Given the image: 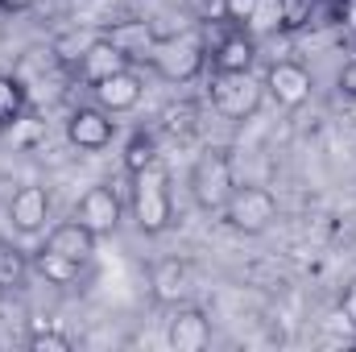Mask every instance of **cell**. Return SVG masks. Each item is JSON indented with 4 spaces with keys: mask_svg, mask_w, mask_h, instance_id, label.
<instances>
[{
    "mask_svg": "<svg viewBox=\"0 0 356 352\" xmlns=\"http://www.w3.org/2000/svg\"><path fill=\"white\" fill-rule=\"evenodd\" d=\"M133 220L145 237H162L175 224V199H170V175L162 162L133 175Z\"/></svg>",
    "mask_w": 356,
    "mask_h": 352,
    "instance_id": "1",
    "label": "cell"
},
{
    "mask_svg": "<svg viewBox=\"0 0 356 352\" xmlns=\"http://www.w3.org/2000/svg\"><path fill=\"white\" fill-rule=\"evenodd\" d=\"M145 58H149V67L162 75V79H170V83H191L203 67H207V50H203V42H199V33H178V38H154L149 42V50H145Z\"/></svg>",
    "mask_w": 356,
    "mask_h": 352,
    "instance_id": "2",
    "label": "cell"
},
{
    "mask_svg": "<svg viewBox=\"0 0 356 352\" xmlns=\"http://www.w3.org/2000/svg\"><path fill=\"white\" fill-rule=\"evenodd\" d=\"M220 216H224V224L232 232L257 237V232H266L269 224L277 220V199H273V191H266V186H253V182L241 186L236 182L232 195H228V203L220 207Z\"/></svg>",
    "mask_w": 356,
    "mask_h": 352,
    "instance_id": "3",
    "label": "cell"
},
{
    "mask_svg": "<svg viewBox=\"0 0 356 352\" xmlns=\"http://www.w3.org/2000/svg\"><path fill=\"white\" fill-rule=\"evenodd\" d=\"M236 186V175H232V158L228 150H207L195 166H191V195L203 211H220L228 203Z\"/></svg>",
    "mask_w": 356,
    "mask_h": 352,
    "instance_id": "4",
    "label": "cell"
},
{
    "mask_svg": "<svg viewBox=\"0 0 356 352\" xmlns=\"http://www.w3.org/2000/svg\"><path fill=\"white\" fill-rule=\"evenodd\" d=\"M261 95L266 83H257L249 71L245 75H216L211 83V108L228 120H249L257 108H261Z\"/></svg>",
    "mask_w": 356,
    "mask_h": 352,
    "instance_id": "5",
    "label": "cell"
},
{
    "mask_svg": "<svg viewBox=\"0 0 356 352\" xmlns=\"http://www.w3.org/2000/svg\"><path fill=\"white\" fill-rule=\"evenodd\" d=\"M112 137H116V120H112V112H104L99 104H95V108H75V112L67 116V141H71L75 150H83V154L108 150Z\"/></svg>",
    "mask_w": 356,
    "mask_h": 352,
    "instance_id": "6",
    "label": "cell"
},
{
    "mask_svg": "<svg viewBox=\"0 0 356 352\" xmlns=\"http://www.w3.org/2000/svg\"><path fill=\"white\" fill-rule=\"evenodd\" d=\"M75 220L88 224L95 237H112L120 228V199H116V191L104 186V182L88 186L79 195V203H75Z\"/></svg>",
    "mask_w": 356,
    "mask_h": 352,
    "instance_id": "7",
    "label": "cell"
},
{
    "mask_svg": "<svg viewBox=\"0 0 356 352\" xmlns=\"http://www.w3.org/2000/svg\"><path fill=\"white\" fill-rule=\"evenodd\" d=\"M266 91L282 108H302L311 99V71L294 58H277L266 71Z\"/></svg>",
    "mask_w": 356,
    "mask_h": 352,
    "instance_id": "8",
    "label": "cell"
},
{
    "mask_svg": "<svg viewBox=\"0 0 356 352\" xmlns=\"http://www.w3.org/2000/svg\"><path fill=\"white\" fill-rule=\"evenodd\" d=\"M129 63H133V54H129L112 33H99V38L88 42V50H83V58H79V75H83L88 83H99V79L124 71Z\"/></svg>",
    "mask_w": 356,
    "mask_h": 352,
    "instance_id": "9",
    "label": "cell"
},
{
    "mask_svg": "<svg viewBox=\"0 0 356 352\" xmlns=\"http://www.w3.org/2000/svg\"><path fill=\"white\" fill-rule=\"evenodd\" d=\"M141 75L133 71V67H124V71H116V75H108V79H99V83H91V95H95V104L104 108V112H112V116H120V112H133L137 104H141Z\"/></svg>",
    "mask_w": 356,
    "mask_h": 352,
    "instance_id": "10",
    "label": "cell"
},
{
    "mask_svg": "<svg viewBox=\"0 0 356 352\" xmlns=\"http://www.w3.org/2000/svg\"><path fill=\"white\" fill-rule=\"evenodd\" d=\"M8 220L17 232H42L46 220H50V195L46 186H17L13 199H8Z\"/></svg>",
    "mask_w": 356,
    "mask_h": 352,
    "instance_id": "11",
    "label": "cell"
},
{
    "mask_svg": "<svg viewBox=\"0 0 356 352\" xmlns=\"http://www.w3.org/2000/svg\"><path fill=\"white\" fill-rule=\"evenodd\" d=\"M166 344L175 352H203L211 344V323L199 307H182L175 311L170 328H166Z\"/></svg>",
    "mask_w": 356,
    "mask_h": 352,
    "instance_id": "12",
    "label": "cell"
},
{
    "mask_svg": "<svg viewBox=\"0 0 356 352\" xmlns=\"http://www.w3.org/2000/svg\"><path fill=\"white\" fill-rule=\"evenodd\" d=\"M257 63V42L253 33H228L216 50H211V71L216 75H245Z\"/></svg>",
    "mask_w": 356,
    "mask_h": 352,
    "instance_id": "13",
    "label": "cell"
},
{
    "mask_svg": "<svg viewBox=\"0 0 356 352\" xmlns=\"http://www.w3.org/2000/svg\"><path fill=\"white\" fill-rule=\"evenodd\" d=\"M95 232H91L88 224H79V220H67V224H58V228H50V237H46V249H54V253H63V257H71V262L88 265L95 257Z\"/></svg>",
    "mask_w": 356,
    "mask_h": 352,
    "instance_id": "14",
    "label": "cell"
},
{
    "mask_svg": "<svg viewBox=\"0 0 356 352\" xmlns=\"http://www.w3.org/2000/svg\"><path fill=\"white\" fill-rule=\"evenodd\" d=\"M149 286H154V294L162 303H178L191 290V269H186V262H178V257H162V262L149 269Z\"/></svg>",
    "mask_w": 356,
    "mask_h": 352,
    "instance_id": "15",
    "label": "cell"
},
{
    "mask_svg": "<svg viewBox=\"0 0 356 352\" xmlns=\"http://www.w3.org/2000/svg\"><path fill=\"white\" fill-rule=\"evenodd\" d=\"M29 269L42 273L50 286H71V282H79V273H83L79 262H71V257H63V253H54V249H46V245L29 257Z\"/></svg>",
    "mask_w": 356,
    "mask_h": 352,
    "instance_id": "16",
    "label": "cell"
},
{
    "mask_svg": "<svg viewBox=\"0 0 356 352\" xmlns=\"http://www.w3.org/2000/svg\"><path fill=\"white\" fill-rule=\"evenodd\" d=\"M245 29H249L253 38L282 33V29H286V0H257L253 13H249V21H245Z\"/></svg>",
    "mask_w": 356,
    "mask_h": 352,
    "instance_id": "17",
    "label": "cell"
},
{
    "mask_svg": "<svg viewBox=\"0 0 356 352\" xmlns=\"http://www.w3.org/2000/svg\"><path fill=\"white\" fill-rule=\"evenodd\" d=\"M21 112H25V88H21V79L0 75V129L21 125Z\"/></svg>",
    "mask_w": 356,
    "mask_h": 352,
    "instance_id": "18",
    "label": "cell"
},
{
    "mask_svg": "<svg viewBox=\"0 0 356 352\" xmlns=\"http://www.w3.org/2000/svg\"><path fill=\"white\" fill-rule=\"evenodd\" d=\"M25 278H29V257L17 245L0 241V290H17Z\"/></svg>",
    "mask_w": 356,
    "mask_h": 352,
    "instance_id": "19",
    "label": "cell"
},
{
    "mask_svg": "<svg viewBox=\"0 0 356 352\" xmlns=\"http://www.w3.org/2000/svg\"><path fill=\"white\" fill-rule=\"evenodd\" d=\"M154 162H158V141H154L149 133H133V137L124 141V170L137 175V170H145V166H154Z\"/></svg>",
    "mask_w": 356,
    "mask_h": 352,
    "instance_id": "20",
    "label": "cell"
},
{
    "mask_svg": "<svg viewBox=\"0 0 356 352\" xmlns=\"http://www.w3.org/2000/svg\"><path fill=\"white\" fill-rule=\"evenodd\" d=\"M25 344L33 352H71V336L67 332H54V328H38V332H29Z\"/></svg>",
    "mask_w": 356,
    "mask_h": 352,
    "instance_id": "21",
    "label": "cell"
},
{
    "mask_svg": "<svg viewBox=\"0 0 356 352\" xmlns=\"http://www.w3.org/2000/svg\"><path fill=\"white\" fill-rule=\"evenodd\" d=\"M88 42H91V38H79V33H63V38H54V58H58V63H67V67H79V58H83Z\"/></svg>",
    "mask_w": 356,
    "mask_h": 352,
    "instance_id": "22",
    "label": "cell"
},
{
    "mask_svg": "<svg viewBox=\"0 0 356 352\" xmlns=\"http://www.w3.org/2000/svg\"><path fill=\"white\" fill-rule=\"evenodd\" d=\"M340 319L353 328V336H356V282H348L344 294H340Z\"/></svg>",
    "mask_w": 356,
    "mask_h": 352,
    "instance_id": "23",
    "label": "cell"
},
{
    "mask_svg": "<svg viewBox=\"0 0 356 352\" xmlns=\"http://www.w3.org/2000/svg\"><path fill=\"white\" fill-rule=\"evenodd\" d=\"M311 13V0H286V29H298Z\"/></svg>",
    "mask_w": 356,
    "mask_h": 352,
    "instance_id": "24",
    "label": "cell"
},
{
    "mask_svg": "<svg viewBox=\"0 0 356 352\" xmlns=\"http://www.w3.org/2000/svg\"><path fill=\"white\" fill-rule=\"evenodd\" d=\"M336 88H340V95L356 99V58H353V63H344V71L336 75Z\"/></svg>",
    "mask_w": 356,
    "mask_h": 352,
    "instance_id": "25",
    "label": "cell"
},
{
    "mask_svg": "<svg viewBox=\"0 0 356 352\" xmlns=\"http://www.w3.org/2000/svg\"><path fill=\"white\" fill-rule=\"evenodd\" d=\"M191 120H195V108H191V104H178V108L166 112V125H170V129H191Z\"/></svg>",
    "mask_w": 356,
    "mask_h": 352,
    "instance_id": "26",
    "label": "cell"
},
{
    "mask_svg": "<svg viewBox=\"0 0 356 352\" xmlns=\"http://www.w3.org/2000/svg\"><path fill=\"white\" fill-rule=\"evenodd\" d=\"M253 4H257V0H224V13H228L232 21H241V25H245V21H249V13H253Z\"/></svg>",
    "mask_w": 356,
    "mask_h": 352,
    "instance_id": "27",
    "label": "cell"
},
{
    "mask_svg": "<svg viewBox=\"0 0 356 352\" xmlns=\"http://www.w3.org/2000/svg\"><path fill=\"white\" fill-rule=\"evenodd\" d=\"M344 29L356 38V0H344Z\"/></svg>",
    "mask_w": 356,
    "mask_h": 352,
    "instance_id": "28",
    "label": "cell"
},
{
    "mask_svg": "<svg viewBox=\"0 0 356 352\" xmlns=\"http://www.w3.org/2000/svg\"><path fill=\"white\" fill-rule=\"evenodd\" d=\"M38 0H0V8L4 13H25V8H33Z\"/></svg>",
    "mask_w": 356,
    "mask_h": 352,
    "instance_id": "29",
    "label": "cell"
},
{
    "mask_svg": "<svg viewBox=\"0 0 356 352\" xmlns=\"http://www.w3.org/2000/svg\"><path fill=\"white\" fill-rule=\"evenodd\" d=\"M353 116H356V99H353Z\"/></svg>",
    "mask_w": 356,
    "mask_h": 352,
    "instance_id": "30",
    "label": "cell"
}]
</instances>
